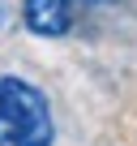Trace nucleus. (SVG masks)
I'll return each instance as SVG.
<instances>
[{
	"label": "nucleus",
	"instance_id": "3",
	"mask_svg": "<svg viewBox=\"0 0 137 146\" xmlns=\"http://www.w3.org/2000/svg\"><path fill=\"white\" fill-rule=\"evenodd\" d=\"M86 9H103V5H116V0H82Z\"/></svg>",
	"mask_w": 137,
	"mask_h": 146
},
{
	"label": "nucleus",
	"instance_id": "1",
	"mask_svg": "<svg viewBox=\"0 0 137 146\" xmlns=\"http://www.w3.org/2000/svg\"><path fill=\"white\" fill-rule=\"evenodd\" d=\"M51 142L56 120L47 95L17 73H0V146H51Z\"/></svg>",
	"mask_w": 137,
	"mask_h": 146
},
{
	"label": "nucleus",
	"instance_id": "2",
	"mask_svg": "<svg viewBox=\"0 0 137 146\" xmlns=\"http://www.w3.org/2000/svg\"><path fill=\"white\" fill-rule=\"evenodd\" d=\"M82 9V0H22V22L39 39H64Z\"/></svg>",
	"mask_w": 137,
	"mask_h": 146
}]
</instances>
